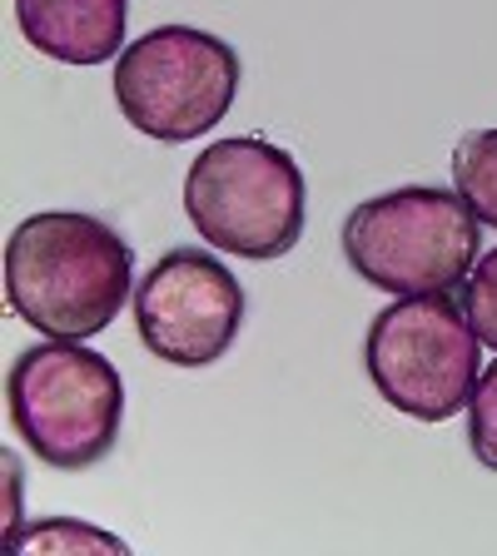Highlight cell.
<instances>
[{"mask_svg": "<svg viewBox=\"0 0 497 556\" xmlns=\"http://www.w3.org/2000/svg\"><path fill=\"white\" fill-rule=\"evenodd\" d=\"M135 283V249L80 208L30 214L5 239L11 313L50 338H95L115 324Z\"/></svg>", "mask_w": 497, "mask_h": 556, "instance_id": "1", "label": "cell"}, {"mask_svg": "<svg viewBox=\"0 0 497 556\" xmlns=\"http://www.w3.org/2000/svg\"><path fill=\"white\" fill-rule=\"evenodd\" d=\"M5 413L15 438L55 472L104 463L125 428V378L110 358L75 338L25 348L5 378Z\"/></svg>", "mask_w": 497, "mask_h": 556, "instance_id": "2", "label": "cell"}, {"mask_svg": "<svg viewBox=\"0 0 497 556\" xmlns=\"http://www.w3.org/2000/svg\"><path fill=\"white\" fill-rule=\"evenodd\" d=\"M185 214L204 243L249 264H269L299 249L309 185L299 160L269 139H214L185 174Z\"/></svg>", "mask_w": 497, "mask_h": 556, "instance_id": "3", "label": "cell"}, {"mask_svg": "<svg viewBox=\"0 0 497 556\" xmlns=\"http://www.w3.org/2000/svg\"><path fill=\"white\" fill-rule=\"evenodd\" d=\"M477 239L483 219L468 208V199L433 185L373 194L344 219L348 268L398 299L458 289L477 264Z\"/></svg>", "mask_w": 497, "mask_h": 556, "instance_id": "4", "label": "cell"}, {"mask_svg": "<svg viewBox=\"0 0 497 556\" xmlns=\"http://www.w3.org/2000/svg\"><path fill=\"white\" fill-rule=\"evenodd\" d=\"M363 368L388 407L418 422H448L477 393L483 338L463 303L418 293L383 308L363 338Z\"/></svg>", "mask_w": 497, "mask_h": 556, "instance_id": "5", "label": "cell"}, {"mask_svg": "<svg viewBox=\"0 0 497 556\" xmlns=\"http://www.w3.org/2000/svg\"><path fill=\"white\" fill-rule=\"evenodd\" d=\"M239 80L244 70L229 40L195 25H154L115 60L120 115L160 144L209 135L229 115Z\"/></svg>", "mask_w": 497, "mask_h": 556, "instance_id": "6", "label": "cell"}, {"mask_svg": "<svg viewBox=\"0 0 497 556\" xmlns=\"http://www.w3.org/2000/svg\"><path fill=\"white\" fill-rule=\"evenodd\" d=\"M244 283L204 249H170L135 289L139 343L170 368H209L244 328Z\"/></svg>", "mask_w": 497, "mask_h": 556, "instance_id": "7", "label": "cell"}, {"mask_svg": "<svg viewBox=\"0 0 497 556\" xmlns=\"http://www.w3.org/2000/svg\"><path fill=\"white\" fill-rule=\"evenodd\" d=\"M30 50L60 65H104L125 46L129 0H15Z\"/></svg>", "mask_w": 497, "mask_h": 556, "instance_id": "8", "label": "cell"}, {"mask_svg": "<svg viewBox=\"0 0 497 556\" xmlns=\"http://www.w3.org/2000/svg\"><path fill=\"white\" fill-rule=\"evenodd\" d=\"M452 189L477 219L497 229V129H468L452 144Z\"/></svg>", "mask_w": 497, "mask_h": 556, "instance_id": "9", "label": "cell"}, {"mask_svg": "<svg viewBox=\"0 0 497 556\" xmlns=\"http://www.w3.org/2000/svg\"><path fill=\"white\" fill-rule=\"evenodd\" d=\"M15 552H125V542L100 527H85V521H65V517H50L30 532H15L11 536Z\"/></svg>", "mask_w": 497, "mask_h": 556, "instance_id": "10", "label": "cell"}, {"mask_svg": "<svg viewBox=\"0 0 497 556\" xmlns=\"http://www.w3.org/2000/svg\"><path fill=\"white\" fill-rule=\"evenodd\" d=\"M468 447L487 472H497V363L477 378V393L468 403Z\"/></svg>", "mask_w": 497, "mask_h": 556, "instance_id": "11", "label": "cell"}, {"mask_svg": "<svg viewBox=\"0 0 497 556\" xmlns=\"http://www.w3.org/2000/svg\"><path fill=\"white\" fill-rule=\"evenodd\" d=\"M463 308H468V318H473L477 338L497 353V249L477 258L473 274L463 278Z\"/></svg>", "mask_w": 497, "mask_h": 556, "instance_id": "12", "label": "cell"}]
</instances>
